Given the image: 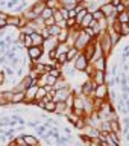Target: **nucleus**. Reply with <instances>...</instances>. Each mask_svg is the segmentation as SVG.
I'll return each mask as SVG.
<instances>
[{"instance_id": "1", "label": "nucleus", "mask_w": 129, "mask_h": 146, "mask_svg": "<svg viewBox=\"0 0 129 146\" xmlns=\"http://www.w3.org/2000/svg\"><path fill=\"white\" fill-rule=\"evenodd\" d=\"M73 61H75V64H73V68H75L76 72H85L87 68H88V59L84 56V53L79 52V55H77V56L73 59Z\"/></svg>"}, {"instance_id": "2", "label": "nucleus", "mask_w": 129, "mask_h": 146, "mask_svg": "<svg viewBox=\"0 0 129 146\" xmlns=\"http://www.w3.org/2000/svg\"><path fill=\"white\" fill-rule=\"evenodd\" d=\"M36 90H38V85H30L27 87V88L24 90V100H23V104H32L35 100V94H36Z\"/></svg>"}, {"instance_id": "3", "label": "nucleus", "mask_w": 129, "mask_h": 146, "mask_svg": "<svg viewBox=\"0 0 129 146\" xmlns=\"http://www.w3.org/2000/svg\"><path fill=\"white\" fill-rule=\"evenodd\" d=\"M94 99H99V100H107L108 99V87L107 84H102V85H96L94 88Z\"/></svg>"}, {"instance_id": "4", "label": "nucleus", "mask_w": 129, "mask_h": 146, "mask_svg": "<svg viewBox=\"0 0 129 146\" xmlns=\"http://www.w3.org/2000/svg\"><path fill=\"white\" fill-rule=\"evenodd\" d=\"M68 96H70V93H68V88L55 90V93H53V96H52V100H53V102H65V100L68 99Z\"/></svg>"}, {"instance_id": "5", "label": "nucleus", "mask_w": 129, "mask_h": 146, "mask_svg": "<svg viewBox=\"0 0 129 146\" xmlns=\"http://www.w3.org/2000/svg\"><path fill=\"white\" fill-rule=\"evenodd\" d=\"M94 88H96V84L90 79V81H87V82H84V84H82L81 93H82V96H85V98H90V96L94 93Z\"/></svg>"}, {"instance_id": "6", "label": "nucleus", "mask_w": 129, "mask_h": 146, "mask_svg": "<svg viewBox=\"0 0 129 146\" xmlns=\"http://www.w3.org/2000/svg\"><path fill=\"white\" fill-rule=\"evenodd\" d=\"M41 55H43V47H41V46H30V47L27 49V56H29L32 61L40 59Z\"/></svg>"}, {"instance_id": "7", "label": "nucleus", "mask_w": 129, "mask_h": 146, "mask_svg": "<svg viewBox=\"0 0 129 146\" xmlns=\"http://www.w3.org/2000/svg\"><path fill=\"white\" fill-rule=\"evenodd\" d=\"M96 46H97V44H96L94 41L91 40L90 43L84 47V52H82V53H84V56L88 59V61H91V59H93V56H94V53H96Z\"/></svg>"}, {"instance_id": "8", "label": "nucleus", "mask_w": 129, "mask_h": 146, "mask_svg": "<svg viewBox=\"0 0 129 146\" xmlns=\"http://www.w3.org/2000/svg\"><path fill=\"white\" fill-rule=\"evenodd\" d=\"M99 9H100V12L103 14V17H105V18L109 17V15H112V14H117V12H116V8H114L109 2H108V3H103Z\"/></svg>"}, {"instance_id": "9", "label": "nucleus", "mask_w": 129, "mask_h": 146, "mask_svg": "<svg viewBox=\"0 0 129 146\" xmlns=\"http://www.w3.org/2000/svg\"><path fill=\"white\" fill-rule=\"evenodd\" d=\"M100 36H102V40H100V44L103 46V56H107V55L109 53V49L112 47V44H111V41H109V36H108L107 34H102Z\"/></svg>"}, {"instance_id": "10", "label": "nucleus", "mask_w": 129, "mask_h": 146, "mask_svg": "<svg viewBox=\"0 0 129 146\" xmlns=\"http://www.w3.org/2000/svg\"><path fill=\"white\" fill-rule=\"evenodd\" d=\"M91 81L94 82L96 85H102V84H105V72H100V70H96L94 73H93V76H91Z\"/></svg>"}, {"instance_id": "11", "label": "nucleus", "mask_w": 129, "mask_h": 146, "mask_svg": "<svg viewBox=\"0 0 129 146\" xmlns=\"http://www.w3.org/2000/svg\"><path fill=\"white\" fill-rule=\"evenodd\" d=\"M46 8V2L44 0H38V2H35L34 5H32V8H30V11L35 14L36 17H40L41 15V12H43V9Z\"/></svg>"}, {"instance_id": "12", "label": "nucleus", "mask_w": 129, "mask_h": 146, "mask_svg": "<svg viewBox=\"0 0 129 146\" xmlns=\"http://www.w3.org/2000/svg\"><path fill=\"white\" fill-rule=\"evenodd\" d=\"M5 25L18 27V26H21V20H20V17H18V15H8L6 20H5Z\"/></svg>"}, {"instance_id": "13", "label": "nucleus", "mask_w": 129, "mask_h": 146, "mask_svg": "<svg viewBox=\"0 0 129 146\" xmlns=\"http://www.w3.org/2000/svg\"><path fill=\"white\" fill-rule=\"evenodd\" d=\"M23 140H24L26 146H38V143H40L38 137L30 135V134H23Z\"/></svg>"}, {"instance_id": "14", "label": "nucleus", "mask_w": 129, "mask_h": 146, "mask_svg": "<svg viewBox=\"0 0 129 146\" xmlns=\"http://www.w3.org/2000/svg\"><path fill=\"white\" fill-rule=\"evenodd\" d=\"M93 66H94V70L105 72V67H107V58H105V56L97 58L96 61H93Z\"/></svg>"}, {"instance_id": "15", "label": "nucleus", "mask_w": 129, "mask_h": 146, "mask_svg": "<svg viewBox=\"0 0 129 146\" xmlns=\"http://www.w3.org/2000/svg\"><path fill=\"white\" fill-rule=\"evenodd\" d=\"M56 41H55V36H50V38H47V40H44V43H43V46H41V47H43V50H53L55 47H56Z\"/></svg>"}, {"instance_id": "16", "label": "nucleus", "mask_w": 129, "mask_h": 146, "mask_svg": "<svg viewBox=\"0 0 129 146\" xmlns=\"http://www.w3.org/2000/svg\"><path fill=\"white\" fill-rule=\"evenodd\" d=\"M55 104H56V108H55V113H56V114H59V116H65V114H67V111L70 110V108L67 107V104H65V102H55Z\"/></svg>"}, {"instance_id": "17", "label": "nucleus", "mask_w": 129, "mask_h": 146, "mask_svg": "<svg viewBox=\"0 0 129 146\" xmlns=\"http://www.w3.org/2000/svg\"><path fill=\"white\" fill-rule=\"evenodd\" d=\"M29 36H30V40H32V46H43L44 38L38 34V32H34V34H30Z\"/></svg>"}, {"instance_id": "18", "label": "nucleus", "mask_w": 129, "mask_h": 146, "mask_svg": "<svg viewBox=\"0 0 129 146\" xmlns=\"http://www.w3.org/2000/svg\"><path fill=\"white\" fill-rule=\"evenodd\" d=\"M77 55H79V50H77L75 46L73 47H68V50H67V53H65V56H67V62H70V61H73Z\"/></svg>"}, {"instance_id": "19", "label": "nucleus", "mask_w": 129, "mask_h": 146, "mask_svg": "<svg viewBox=\"0 0 129 146\" xmlns=\"http://www.w3.org/2000/svg\"><path fill=\"white\" fill-rule=\"evenodd\" d=\"M91 21H93V15H91V12H87L85 17L82 18L81 23H79V27H81V29H84V27H88Z\"/></svg>"}, {"instance_id": "20", "label": "nucleus", "mask_w": 129, "mask_h": 146, "mask_svg": "<svg viewBox=\"0 0 129 146\" xmlns=\"http://www.w3.org/2000/svg\"><path fill=\"white\" fill-rule=\"evenodd\" d=\"M23 100H24V91H15L12 94L11 104H21Z\"/></svg>"}, {"instance_id": "21", "label": "nucleus", "mask_w": 129, "mask_h": 146, "mask_svg": "<svg viewBox=\"0 0 129 146\" xmlns=\"http://www.w3.org/2000/svg\"><path fill=\"white\" fill-rule=\"evenodd\" d=\"M58 2H59V6L65 8V9H75V6H76L75 0H58Z\"/></svg>"}, {"instance_id": "22", "label": "nucleus", "mask_w": 129, "mask_h": 146, "mask_svg": "<svg viewBox=\"0 0 129 146\" xmlns=\"http://www.w3.org/2000/svg\"><path fill=\"white\" fill-rule=\"evenodd\" d=\"M46 94H47L46 88H44L43 85H38V90H36V94H35V100H34V102H40V100L43 99Z\"/></svg>"}, {"instance_id": "23", "label": "nucleus", "mask_w": 129, "mask_h": 146, "mask_svg": "<svg viewBox=\"0 0 129 146\" xmlns=\"http://www.w3.org/2000/svg\"><path fill=\"white\" fill-rule=\"evenodd\" d=\"M117 21L118 23H129V9L117 14Z\"/></svg>"}, {"instance_id": "24", "label": "nucleus", "mask_w": 129, "mask_h": 146, "mask_svg": "<svg viewBox=\"0 0 129 146\" xmlns=\"http://www.w3.org/2000/svg\"><path fill=\"white\" fill-rule=\"evenodd\" d=\"M47 31H49V35H50V36H58V34H59L62 29L56 25V23H55V25H52V26H47Z\"/></svg>"}, {"instance_id": "25", "label": "nucleus", "mask_w": 129, "mask_h": 146, "mask_svg": "<svg viewBox=\"0 0 129 146\" xmlns=\"http://www.w3.org/2000/svg\"><path fill=\"white\" fill-rule=\"evenodd\" d=\"M67 50H68L67 43H58V44H56V47H55V52H56V55L67 53Z\"/></svg>"}, {"instance_id": "26", "label": "nucleus", "mask_w": 129, "mask_h": 146, "mask_svg": "<svg viewBox=\"0 0 129 146\" xmlns=\"http://www.w3.org/2000/svg\"><path fill=\"white\" fill-rule=\"evenodd\" d=\"M53 12H55L53 9H50V8L46 6V8L43 9V12H41V15H40V17L46 21V20H49V18H52V17H53Z\"/></svg>"}, {"instance_id": "27", "label": "nucleus", "mask_w": 129, "mask_h": 146, "mask_svg": "<svg viewBox=\"0 0 129 146\" xmlns=\"http://www.w3.org/2000/svg\"><path fill=\"white\" fill-rule=\"evenodd\" d=\"M118 34H120V36L129 35V23H120V27H118Z\"/></svg>"}, {"instance_id": "28", "label": "nucleus", "mask_w": 129, "mask_h": 146, "mask_svg": "<svg viewBox=\"0 0 129 146\" xmlns=\"http://www.w3.org/2000/svg\"><path fill=\"white\" fill-rule=\"evenodd\" d=\"M55 108H56V104H55L53 100H50V102L44 104V108L43 110H46L47 113H55Z\"/></svg>"}, {"instance_id": "29", "label": "nucleus", "mask_w": 129, "mask_h": 146, "mask_svg": "<svg viewBox=\"0 0 129 146\" xmlns=\"http://www.w3.org/2000/svg\"><path fill=\"white\" fill-rule=\"evenodd\" d=\"M11 120L17 122V125H21V126L26 125V120H24V119H23L21 116H17V114H12V116H11Z\"/></svg>"}, {"instance_id": "30", "label": "nucleus", "mask_w": 129, "mask_h": 146, "mask_svg": "<svg viewBox=\"0 0 129 146\" xmlns=\"http://www.w3.org/2000/svg\"><path fill=\"white\" fill-rule=\"evenodd\" d=\"M91 15H93V20H96V21H100V20H103V14L100 12V9H96L94 12H91Z\"/></svg>"}, {"instance_id": "31", "label": "nucleus", "mask_w": 129, "mask_h": 146, "mask_svg": "<svg viewBox=\"0 0 129 146\" xmlns=\"http://www.w3.org/2000/svg\"><path fill=\"white\" fill-rule=\"evenodd\" d=\"M55 61H56L58 64H67V56H65V53H62V55H56Z\"/></svg>"}, {"instance_id": "32", "label": "nucleus", "mask_w": 129, "mask_h": 146, "mask_svg": "<svg viewBox=\"0 0 129 146\" xmlns=\"http://www.w3.org/2000/svg\"><path fill=\"white\" fill-rule=\"evenodd\" d=\"M49 75L53 76L55 79H59V78H61V72H59L58 68H50V70H49Z\"/></svg>"}, {"instance_id": "33", "label": "nucleus", "mask_w": 129, "mask_h": 146, "mask_svg": "<svg viewBox=\"0 0 129 146\" xmlns=\"http://www.w3.org/2000/svg\"><path fill=\"white\" fill-rule=\"evenodd\" d=\"M47 129H49V128H47V126H46V125H43V126H36V128H35V131H36V134H40L41 137H43V135L46 134V132H47Z\"/></svg>"}, {"instance_id": "34", "label": "nucleus", "mask_w": 129, "mask_h": 146, "mask_svg": "<svg viewBox=\"0 0 129 146\" xmlns=\"http://www.w3.org/2000/svg\"><path fill=\"white\" fill-rule=\"evenodd\" d=\"M38 34L43 36L44 40H47V38H50V35H49V31H47V27H43V29H40V32Z\"/></svg>"}, {"instance_id": "35", "label": "nucleus", "mask_w": 129, "mask_h": 146, "mask_svg": "<svg viewBox=\"0 0 129 146\" xmlns=\"http://www.w3.org/2000/svg\"><path fill=\"white\" fill-rule=\"evenodd\" d=\"M9 61H11V66H9V67H11V68H15V67L18 66V62H20V59H18V58L15 56V58L9 59Z\"/></svg>"}, {"instance_id": "36", "label": "nucleus", "mask_w": 129, "mask_h": 146, "mask_svg": "<svg viewBox=\"0 0 129 146\" xmlns=\"http://www.w3.org/2000/svg\"><path fill=\"white\" fill-rule=\"evenodd\" d=\"M5 75L9 76V78L14 76V75H15V73H14V68H11V67H5Z\"/></svg>"}, {"instance_id": "37", "label": "nucleus", "mask_w": 129, "mask_h": 146, "mask_svg": "<svg viewBox=\"0 0 129 146\" xmlns=\"http://www.w3.org/2000/svg\"><path fill=\"white\" fill-rule=\"evenodd\" d=\"M18 2H20V0H9V2H6L5 6H6V8H14L15 5H18Z\"/></svg>"}, {"instance_id": "38", "label": "nucleus", "mask_w": 129, "mask_h": 146, "mask_svg": "<svg viewBox=\"0 0 129 146\" xmlns=\"http://www.w3.org/2000/svg\"><path fill=\"white\" fill-rule=\"evenodd\" d=\"M40 125H41L40 119H36V120H34V122H29V126L30 128H36V126H40Z\"/></svg>"}, {"instance_id": "39", "label": "nucleus", "mask_w": 129, "mask_h": 146, "mask_svg": "<svg viewBox=\"0 0 129 146\" xmlns=\"http://www.w3.org/2000/svg\"><path fill=\"white\" fill-rule=\"evenodd\" d=\"M123 11H126V8H125V5H123V3H120L118 6H116V12H117V14H120V12H123Z\"/></svg>"}, {"instance_id": "40", "label": "nucleus", "mask_w": 129, "mask_h": 146, "mask_svg": "<svg viewBox=\"0 0 129 146\" xmlns=\"http://www.w3.org/2000/svg\"><path fill=\"white\" fill-rule=\"evenodd\" d=\"M76 9H68V18H75L76 17Z\"/></svg>"}, {"instance_id": "41", "label": "nucleus", "mask_w": 129, "mask_h": 146, "mask_svg": "<svg viewBox=\"0 0 129 146\" xmlns=\"http://www.w3.org/2000/svg\"><path fill=\"white\" fill-rule=\"evenodd\" d=\"M24 8H26V2H23L20 6H17V8H15V12H20V11H23Z\"/></svg>"}, {"instance_id": "42", "label": "nucleus", "mask_w": 129, "mask_h": 146, "mask_svg": "<svg viewBox=\"0 0 129 146\" xmlns=\"http://www.w3.org/2000/svg\"><path fill=\"white\" fill-rule=\"evenodd\" d=\"M5 81V72H0V84Z\"/></svg>"}]
</instances>
